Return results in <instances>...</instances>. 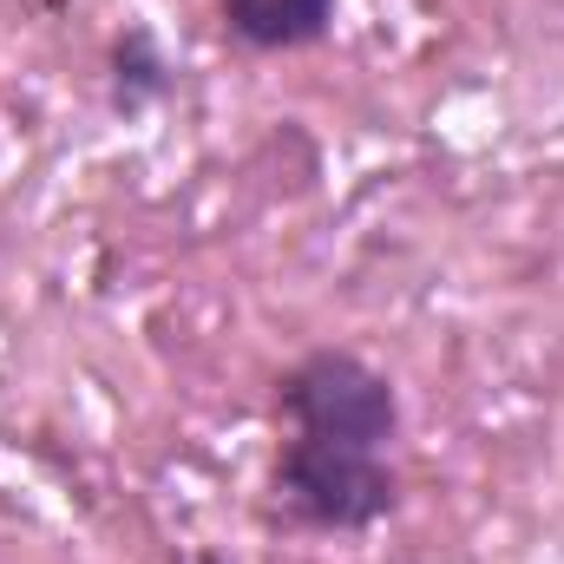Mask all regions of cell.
Returning a JSON list of instances; mask_svg holds the SVG:
<instances>
[{
    "label": "cell",
    "mask_w": 564,
    "mask_h": 564,
    "mask_svg": "<svg viewBox=\"0 0 564 564\" xmlns=\"http://www.w3.org/2000/svg\"><path fill=\"white\" fill-rule=\"evenodd\" d=\"M270 492L302 532H368L401 506V473L381 446L289 433L270 466Z\"/></svg>",
    "instance_id": "cell-1"
},
{
    "label": "cell",
    "mask_w": 564,
    "mask_h": 564,
    "mask_svg": "<svg viewBox=\"0 0 564 564\" xmlns=\"http://www.w3.org/2000/svg\"><path fill=\"white\" fill-rule=\"evenodd\" d=\"M276 414L289 433L315 440H355V446H394L401 433V401L394 381L361 361L355 348H315L276 381Z\"/></svg>",
    "instance_id": "cell-2"
},
{
    "label": "cell",
    "mask_w": 564,
    "mask_h": 564,
    "mask_svg": "<svg viewBox=\"0 0 564 564\" xmlns=\"http://www.w3.org/2000/svg\"><path fill=\"white\" fill-rule=\"evenodd\" d=\"M224 26L257 53H295L328 40L335 0H224Z\"/></svg>",
    "instance_id": "cell-3"
}]
</instances>
